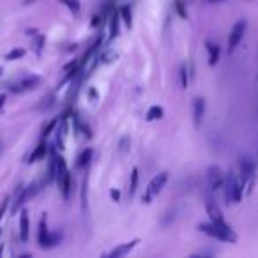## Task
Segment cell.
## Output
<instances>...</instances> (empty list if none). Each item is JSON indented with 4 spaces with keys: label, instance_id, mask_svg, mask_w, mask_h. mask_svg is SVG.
<instances>
[{
    "label": "cell",
    "instance_id": "obj_27",
    "mask_svg": "<svg viewBox=\"0 0 258 258\" xmlns=\"http://www.w3.org/2000/svg\"><path fill=\"white\" fill-rule=\"evenodd\" d=\"M110 195H112V198H114L115 201H118V198H120V191H118V189H112Z\"/></svg>",
    "mask_w": 258,
    "mask_h": 258
},
{
    "label": "cell",
    "instance_id": "obj_4",
    "mask_svg": "<svg viewBox=\"0 0 258 258\" xmlns=\"http://www.w3.org/2000/svg\"><path fill=\"white\" fill-rule=\"evenodd\" d=\"M167 180H168V172H161V173H158L149 184H147V188H145V193H143L145 203H150L154 198L158 197L159 193L163 191V188H165Z\"/></svg>",
    "mask_w": 258,
    "mask_h": 258
},
{
    "label": "cell",
    "instance_id": "obj_22",
    "mask_svg": "<svg viewBox=\"0 0 258 258\" xmlns=\"http://www.w3.org/2000/svg\"><path fill=\"white\" fill-rule=\"evenodd\" d=\"M44 43H46V39H44V35H35V39H34V53L37 55V57H39L41 53H43Z\"/></svg>",
    "mask_w": 258,
    "mask_h": 258
},
{
    "label": "cell",
    "instance_id": "obj_11",
    "mask_svg": "<svg viewBox=\"0 0 258 258\" xmlns=\"http://www.w3.org/2000/svg\"><path fill=\"white\" fill-rule=\"evenodd\" d=\"M203 114H205V101H203V97H197L193 103V120H195L197 127H200L201 120H203Z\"/></svg>",
    "mask_w": 258,
    "mask_h": 258
},
{
    "label": "cell",
    "instance_id": "obj_31",
    "mask_svg": "<svg viewBox=\"0 0 258 258\" xmlns=\"http://www.w3.org/2000/svg\"><path fill=\"white\" fill-rule=\"evenodd\" d=\"M2 253H4V248H0V255H2Z\"/></svg>",
    "mask_w": 258,
    "mask_h": 258
},
{
    "label": "cell",
    "instance_id": "obj_12",
    "mask_svg": "<svg viewBox=\"0 0 258 258\" xmlns=\"http://www.w3.org/2000/svg\"><path fill=\"white\" fill-rule=\"evenodd\" d=\"M48 237H50V230H48V221H46V216L43 214L39 221V232H37V241H39V246L44 248L46 242H48Z\"/></svg>",
    "mask_w": 258,
    "mask_h": 258
},
{
    "label": "cell",
    "instance_id": "obj_5",
    "mask_svg": "<svg viewBox=\"0 0 258 258\" xmlns=\"http://www.w3.org/2000/svg\"><path fill=\"white\" fill-rule=\"evenodd\" d=\"M225 180H227V173H225L218 165H210L207 168V182H209L210 189L219 191L225 188Z\"/></svg>",
    "mask_w": 258,
    "mask_h": 258
},
{
    "label": "cell",
    "instance_id": "obj_33",
    "mask_svg": "<svg viewBox=\"0 0 258 258\" xmlns=\"http://www.w3.org/2000/svg\"><path fill=\"white\" fill-rule=\"evenodd\" d=\"M0 237H2V228H0Z\"/></svg>",
    "mask_w": 258,
    "mask_h": 258
},
{
    "label": "cell",
    "instance_id": "obj_26",
    "mask_svg": "<svg viewBox=\"0 0 258 258\" xmlns=\"http://www.w3.org/2000/svg\"><path fill=\"white\" fill-rule=\"evenodd\" d=\"M9 198H4V201H2V205H0V219L4 218V214H5V210H7V207H9Z\"/></svg>",
    "mask_w": 258,
    "mask_h": 258
},
{
    "label": "cell",
    "instance_id": "obj_28",
    "mask_svg": "<svg viewBox=\"0 0 258 258\" xmlns=\"http://www.w3.org/2000/svg\"><path fill=\"white\" fill-rule=\"evenodd\" d=\"M99 20H101L99 16H94V20H92V27H97V25H99Z\"/></svg>",
    "mask_w": 258,
    "mask_h": 258
},
{
    "label": "cell",
    "instance_id": "obj_10",
    "mask_svg": "<svg viewBox=\"0 0 258 258\" xmlns=\"http://www.w3.org/2000/svg\"><path fill=\"white\" fill-rule=\"evenodd\" d=\"M140 244V239H133V241H129V242H124V244H120V246H117L114 251H110L108 253V257L110 258H118V257H124V255H127V253H131L133 250H135L136 246Z\"/></svg>",
    "mask_w": 258,
    "mask_h": 258
},
{
    "label": "cell",
    "instance_id": "obj_19",
    "mask_svg": "<svg viewBox=\"0 0 258 258\" xmlns=\"http://www.w3.org/2000/svg\"><path fill=\"white\" fill-rule=\"evenodd\" d=\"M165 115L161 106H150L149 112H147V120H159V118Z\"/></svg>",
    "mask_w": 258,
    "mask_h": 258
},
{
    "label": "cell",
    "instance_id": "obj_8",
    "mask_svg": "<svg viewBox=\"0 0 258 258\" xmlns=\"http://www.w3.org/2000/svg\"><path fill=\"white\" fill-rule=\"evenodd\" d=\"M207 216L210 218V223L219 225V227H225V228H230V225L225 221V216H223V212H221V209L216 205L214 201H207Z\"/></svg>",
    "mask_w": 258,
    "mask_h": 258
},
{
    "label": "cell",
    "instance_id": "obj_21",
    "mask_svg": "<svg viewBox=\"0 0 258 258\" xmlns=\"http://www.w3.org/2000/svg\"><path fill=\"white\" fill-rule=\"evenodd\" d=\"M57 126H58V118H52V120H50V122L43 127V133H41V138H43V140H44V138H46V136H48V135H52V131H53V129H55V127H57Z\"/></svg>",
    "mask_w": 258,
    "mask_h": 258
},
{
    "label": "cell",
    "instance_id": "obj_3",
    "mask_svg": "<svg viewBox=\"0 0 258 258\" xmlns=\"http://www.w3.org/2000/svg\"><path fill=\"white\" fill-rule=\"evenodd\" d=\"M55 180L58 182L62 197L67 200V198H69V193H71V186H73V180H71V173H69V170H67L66 161H64V158L58 156V154H57V177H55Z\"/></svg>",
    "mask_w": 258,
    "mask_h": 258
},
{
    "label": "cell",
    "instance_id": "obj_30",
    "mask_svg": "<svg viewBox=\"0 0 258 258\" xmlns=\"http://www.w3.org/2000/svg\"><path fill=\"white\" fill-rule=\"evenodd\" d=\"M209 2H223V0H209Z\"/></svg>",
    "mask_w": 258,
    "mask_h": 258
},
{
    "label": "cell",
    "instance_id": "obj_13",
    "mask_svg": "<svg viewBox=\"0 0 258 258\" xmlns=\"http://www.w3.org/2000/svg\"><path fill=\"white\" fill-rule=\"evenodd\" d=\"M46 154H48V143L44 140L39 142V145L34 149V152L30 154V158H29V163H37L39 159H44L46 158Z\"/></svg>",
    "mask_w": 258,
    "mask_h": 258
},
{
    "label": "cell",
    "instance_id": "obj_17",
    "mask_svg": "<svg viewBox=\"0 0 258 258\" xmlns=\"http://www.w3.org/2000/svg\"><path fill=\"white\" fill-rule=\"evenodd\" d=\"M60 4L66 5V7L69 9V11L75 14V16H78L80 11H82V5H80L78 0H60Z\"/></svg>",
    "mask_w": 258,
    "mask_h": 258
},
{
    "label": "cell",
    "instance_id": "obj_32",
    "mask_svg": "<svg viewBox=\"0 0 258 258\" xmlns=\"http://www.w3.org/2000/svg\"><path fill=\"white\" fill-rule=\"evenodd\" d=\"M2 73H4V69H2V67H0V75H2Z\"/></svg>",
    "mask_w": 258,
    "mask_h": 258
},
{
    "label": "cell",
    "instance_id": "obj_16",
    "mask_svg": "<svg viewBox=\"0 0 258 258\" xmlns=\"http://www.w3.org/2000/svg\"><path fill=\"white\" fill-rule=\"evenodd\" d=\"M92 149H85L84 152L80 154V158H78V163H76V165H78L80 168H85V167H88V163H90V159H92Z\"/></svg>",
    "mask_w": 258,
    "mask_h": 258
},
{
    "label": "cell",
    "instance_id": "obj_23",
    "mask_svg": "<svg viewBox=\"0 0 258 258\" xmlns=\"http://www.w3.org/2000/svg\"><path fill=\"white\" fill-rule=\"evenodd\" d=\"M138 188V168L131 170V182H129V195H135Z\"/></svg>",
    "mask_w": 258,
    "mask_h": 258
},
{
    "label": "cell",
    "instance_id": "obj_2",
    "mask_svg": "<svg viewBox=\"0 0 258 258\" xmlns=\"http://www.w3.org/2000/svg\"><path fill=\"white\" fill-rule=\"evenodd\" d=\"M242 195H244L242 182L237 179V175L233 172H230L227 175V180H225V197L230 203H239L242 200Z\"/></svg>",
    "mask_w": 258,
    "mask_h": 258
},
{
    "label": "cell",
    "instance_id": "obj_14",
    "mask_svg": "<svg viewBox=\"0 0 258 258\" xmlns=\"http://www.w3.org/2000/svg\"><path fill=\"white\" fill-rule=\"evenodd\" d=\"M205 46H207V53H209V66H216V64H218V60H219V53H221L219 44L207 41Z\"/></svg>",
    "mask_w": 258,
    "mask_h": 258
},
{
    "label": "cell",
    "instance_id": "obj_7",
    "mask_svg": "<svg viewBox=\"0 0 258 258\" xmlns=\"http://www.w3.org/2000/svg\"><path fill=\"white\" fill-rule=\"evenodd\" d=\"M246 27H248L246 20H239V22L232 27V32L228 35V52H233V50L239 46V43H241L242 37H244Z\"/></svg>",
    "mask_w": 258,
    "mask_h": 258
},
{
    "label": "cell",
    "instance_id": "obj_18",
    "mask_svg": "<svg viewBox=\"0 0 258 258\" xmlns=\"http://www.w3.org/2000/svg\"><path fill=\"white\" fill-rule=\"evenodd\" d=\"M118 14H120V18H122V22L126 23L129 29H131L133 25V18H131V9L127 7V5H122V7L118 9Z\"/></svg>",
    "mask_w": 258,
    "mask_h": 258
},
{
    "label": "cell",
    "instance_id": "obj_9",
    "mask_svg": "<svg viewBox=\"0 0 258 258\" xmlns=\"http://www.w3.org/2000/svg\"><path fill=\"white\" fill-rule=\"evenodd\" d=\"M30 239V221H29V212L25 209L20 210V241L29 242Z\"/></svg>",
    "mask_w": 258,
    "mask_h": 258
},
{
    "label": "cell",
    "instance_id": "obj_29",
    "mask_svg": "<svg viewBox=\"0 0 258 258\" xmlns=\"http://www.w3.org/2000/svg\"><path fill=\"white\" fill-rule=\"evenodd\" d=\"M4 103H5V94H0V108L4 106Z\"/></svg>",
    "mask_w": 258,
    "mask_h": 258
},
{
    "label": "cell",
    "instance_id": "obj_6",
    "mask_svg": "<svg viewBox=\"0 0 258 258\" xmlns=\"http://www.w3.org/2000/svg\"><path fill=\"white\" fill-rule=\"evenodd\" d=\"M39 84H41L39 76H35V75L25 76V78L18 80V82H14V84L9 85V92H13V94H23V92L35 88Z\"/></svg>",
    "mask_w": 258,
    "mask_h": 258
},
{
    "label": "cell",
    "instance_id": "obj_24",
    "mask_svg": "<svg viewBox=\"0 0 258 258\" xmlns=\"http://www.w3.org/2000/svg\"><path fill=\"white\" fill-rule=\"evenodd\" d=\"M180 85H182V88H188V85H189V73H188L186 64L180 66Z\"/></svg>",
    "mask_w": 258,
    "mask_h": 258
},
{
    "label": "cell",
    "instance_id": "obj_1",
    "mask_svg": "<svg viewBox=\"0 0 258 258\" xmlns=\"http://www.w3.org/2000/svg\"><path fill=\"white\" fill-rule=\"evenodd\" d=\"M198 230L203 232L205 235L212 237V239H218L221 242H237V235L233 233L232 228H225L219 227L214 223H200L198 225Z\"/></svg>",
    "mask_w": 258,
    "mask_h": 258
},
{
    "label": "cell",
    "instance_id": "obj_25",
    "mask_svg": "<svg viewBox=\"0 0 258 258\" xmlns=\"http://www.w3.org/2000/svg\"><path fill=\"white\" fill-rule=\"evenodd\" d=\"M175 9H177V13H179L180 18H188V11H186V7H184V0H175Z\"/></svg>",
    "mask_w": 258,
    "mask_h": 258
},
{
    "label": "cell",
    "instance_id": "obj_20",
    "mask_svg": "<svg viewBox=\"0 0 258 258\" xmlns=\"http://www.w3.org/2000/svg\"><path fill=\"white\" fill-rule=\"evenodd\" d=\"M22 57H25V50H23V48H14V50H11L7 55H5V60L13 62V60H18V58H22Z\"/></svg>",
    "mask_w": 258,
    "mask_h": 258
},
{
    "label": "cell",
    "instance_id": "obj_34",
    "mask_svg": "<svg viewBox=\"0 0 258 258\" xmlns=\"http://www.w3.org/2000/svg\"><path fill=\"white\" fill-rule=\"evenodd\" d=\"M0 110H2V108H0Z\"/></svg>",
    "mask_w": 258,
    "mask_h": 258
},
{
    "label": "cell",
    "instance_id": "obj_15",
    "mask_svg": "<svg viewBox=\"0 0 258 258\" xmlns=\"http://www.w3.org/2000/svg\"><path fill=\"white\" fill-rule=\"evenodd\" d=\"M110 41L112 39H115V37H117L118 35V20H120V14H118V11H112V13H110Z\"/></svg>",
    "mask_w": 258,
    "mask_h": 258
}]
</instances>
